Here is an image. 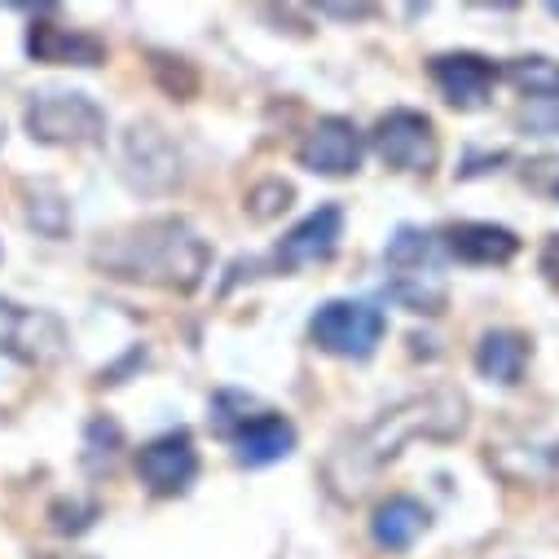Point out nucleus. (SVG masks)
I'll return each instance as SVG.
<instances>
[{"label": "nucleus", "instance_id": "nucleus-15", "mask_svg": "<svg viewBox=\"0 0 559 559\" xmlns=\"http://www.w3.org/2000/svg\"><path fill=\"white\" fill-rule=\"evenodd\" d=\"M428 524H432V511L418 502L414 493H392V498H383L374 507L370 537H374L379 550H409L418 537L428 533Z\"/></svg>", "mask_w": 559, "mask_h": 559}, {"label": "nucleus", "instance_id": "nucleus-20", "mask_svg": "<svg viewBox=\"0 0 559 559\" xmlns=\"http://www.w3.org/2000/svg\"><path fill=\"white\" fill-rule=\"evenodd\" d=\"M119 450H123V428L115 424L110 414H93L88 428H84V472L88 476H102L119 463Z\"/></svg>", "mask_w": 559, "mask_h": 559}, {"label": "nucleus", "instance_id": "nucleus-12", "mask_svg": "<svg viewBox=\"0 0 559 559\" xmlns=\"http://www.w3.org/2000/svg\"><path fill=\"white\" fill-rule=\"evenodd\" d=\"M229 445H234L238 467H273L296 450V424L273 409H255L247 424L229 432Z\"/></svg>", "mask_w": 559, "mask_h": 559}, {"label": "nucleus", "instance_id": "nucleus-5", "mask_svg": "<svg viewBox=\"0 0 559 559\" xmlns=\"http://www.w3.org/2000/svg\"><path fill=\"white\" fill-rule=\"evenodd\" d=\"M370 146L396 173H432L437 159H441L437 123L424 110H409V106H396V110L379 115V123L370 132Z\"/></svg>", "mask_w": 559, "mask_h": 559}, {"label": "nucleus", "instance_id": "nucleus-4", "mask_svg": "<svg viewBox=\"0 0 559 559\" xmlns=\"http://www.w3.org/2000/svg\"><path fill=\"white\" fill-rule=\"evenodd\" d=\"M388 335V318L370 300H326L309 318V340L340 361H370Z\"/></svg>", "mask_w": 559, "mask_h": 559}, {"label": "nucleus", "instance_id": "nucleus-2", "mask_svg": "<svg viewBox=\"0 0 559 559\" xmlns=\"http://www.w3.org/2000/svg\"><path fill=\"white\" fill-rule=\"evenodd\" d=\"M93 264L106 269L110 277H123V283L194 292L203 283V273L212 269V247L190 221L155 216L102 238L93 247Z\"/></svg>", "mask_w": 559, "mask_h": 559}, {"label": "nucleus", "instance_id": "nucleus-24", "mask_svg": "<svg viewBox=\"0 0 559 559\" xmlns=\"http://www.w3.org/2000/svg\"><path fill=\"white\" fill-rule=\"evenodd\" d=\"M102 515V507L97 502H80V498H58L53 507H49V520H53V528L58 533H84V528H93V520Z\"/></svg>", "mask_w": 559, "mask_h": 559}, {"label": "nucleus", "instance_id": "nucleus-27", "mask_svg": "<svg viewBox=\"0 0 559 559\" xmlns=\"http://www.w3.org/2000/svg\"><path fill=\"white\" fill-rule=\"evenodd\" d=\"M40 559H88V555H40Z\"/></svg>", "mask_w": 559, "mask_h": 559}, {"label": "nucleus", "instance_id": "nucleus-18", "mask_svg": "<svg viewBox=\"0 0 559 559\" xmlns=\"http://www.w3.org/2000/svg\"><path fill=\"white\" fill-rule=\"evenodd\" d=\"M507 84L520 88L524 97H537V102H559V62L546 58V53H520L502 67Z\"/></svg>", "mask_w": 559, "mask_h": 559}, {"label": "nucleus", "instance_id": "nucleus-26", "mask_svg": "<svg viewBox=\"0 0 559 559\" xmlns=\"http://www.w3.org/2000/svg\"><path fill=\"white\" fill-rule=\"evenodd\" d=\"M537 264H542V273H546V283L559 292V234H550V238H546V247H542V260H537Z\"/></svg>", "mask_w": 559, "mask_h": 559}, {"label": "nucleus", "instance_id": "nucleus-14", "mask_svg": "<svg viewBox=\"0 0 559 559\" xmlns=\"http://www.w3.org/2000/svg\"><path fill=\"white\" fill-rule=\"evenodd\" d=\"M445 251L463 264H507L520 255V238L507 229V225H493V221H463V225H450L441 234Z\"/></svg>", "mask_w": 559, "mask_h": 559}, {"label": "nucleus", "instance_id": "nucleus-13", "mask_svg": "<svg viewBox=\"0 0 559 559\" xmlns=\"http://www.w3.org/2000/svg\"><path fill=\"white\" fill-rule=\"evenodd\" d=\"M27 58L49 62V67H102L106 62V40L84 32V27L32 23L27 27Z\"/></svg>", "mask_w": 559, "mask_h": 559}, {"label": "nucleus", "instance_id": "nucleus-23", "mask_svg": "<svg viewBox=\"0 0 559 559\" xmlns=\"http://www.w3.org/2000/svg\"><path fill=\"white\" fill-rule=\"evenodd\" d=\"M292 199H296L292 181L269 177V181H260V186L247 194V212H251V221H273V216H283V212L292 207Z\"/></svg>", "mask_w": 559, "mask_h": 559}, {"label": "nucleus", "instance_id": "nucleus-25", "mask_svg": "<svg viewBox=\"0 0 559 559\" xmlns=\"http://www.w3.org/2000/svg\"><path fill=\"white\" fill-rule=\"evenodd\" d=\"M520 128L542 132V136H559V102H542V106L520 110Z\"/></svg>", "mask_w": 559, "mask_h": 559}, {"label": "nucleus", "instance_id": "nucleus-1", "mask_svg": "<svg viewBox=\"0 0 559 559\" xmlns=\"http://www.w3.org/2000/svg\"><path fill=\"white\" fill-rule=\"evenodd\" d=\"M467 418L472 405L459 388L437 383L428 392H414L388 405L383 414H374L366 428H357L331 450V459L322 463V485L331 489V498L357 502L361 493L374 489L379 472L401 459L405 441H454L467 432Z\"/></svg>", "mask_w": 559, "mask_h": 559}, {"label": "nucleus", "instance_id": "nucleus-11", "mask_svg": "<svg viewBox=\"0 0 559 559\" xmlns=\"http://www.w3.org/2000/svg\"><path fill=\"white\" fill-rule=\"evenodd\" d=\"M428 75H432V84L441 88V97H445L454 110H485L502 71H498L485 53L459 49V53H437V58L428 62Z\"/></svg>", "mask_w": 559, "mask_h": 559}, {"label": "nucleus", "instance_id": "nucleus-22", "mask_svg": "<svg viewBox=\"0 0 559 559\" xmlns=\"http://www.w3.org/2000/svg\"><path fill=\"white\" fill-rule=\"evenodd\" d=\"M255 409H260V405H255V396L225 388V392H216V396H212V428L229 441V432H234L238 424H247V418H251Z\"/></svg>", "mask_w": 559, "mask_h": 559}, {"label": "nucleus", "instance_id": "nucleus-6", "mask_svg": "<svg viewBox=\"0 0 559 559\" xmlns=\"http://www.w3.org/2000/svg\"><path fill=\"white\" fill-rule=\"evenodd\" d=\"M67 326L45 313V309H27L14 300H0V353L14 357L19 366L32 370H49L67 357Z\"/></svg>", "mask_w": 559, "mask_h": 559}, {"label": "nucleus", "instance_id": "nucleus-21", "mask_svg": "<svg viewBox=\"0 0 559 559\" xmlns=\"http://www.w3.org/2000/svg\"><path fill=\"white\" fill-rule=\"evenodd\" d=\"M388 296L405 305L409 313H441L445 309V283L441 273H401L388 283Z\"/></svg>", "mask_w": 559, "mask_h": 559}, {"label": "nucleus", "instance_id": "nucleus-28", "mask_svg": "<svg viewBox=\"0 0 559 559\" xmlns=\"http://www.w3.org/2000/svg\"><path fill=\"white\" fill-rule=\"evenodd\" d=\"M550 14H559V5H550Z\"/></svg>", "mask_w": 559, "mask_h": 559}, {"label": "nucleus", "instance_id": "nucleus-17", "mask_svg": "<svg viewBox=\"0 0 559 559\" xmlns=\"http://www.w3.org/2000/svg\"><path fill=\"white\" fill-rule=\"evenodd\" d=\"M383 264L392 269V277H401V273H437V264H441V238L428 234V229L401 225L388 238V247H383Z\"/></svg>", "mask_w": 559, "mask_h": 559}, {"label": "nucleus", "instance_id": "nucleus-16", "mask_svg": "<svg viewBox=\"0 0 559 559\" xmlns=\"http://www.w3.org/2000/svg\"><path fill=\"white\" fill-rule=\"evenodd\" d=\"M528 357H533V344L520 331H485L476 344V370L502 388H515L524 379Z\"/></svg>", "mask_w": 559, "mask_h": 559}, {"label": "nucleus", "instance_id": "nucleus-7", "mask_svg": "<svg viewBox=\"0 0 559 559\" xmlns=\"http://www.w3.org/2000/svg\"><path fill=\"white\" fill-rule=\"evenodd\" d=\"M123 177L142 194H168L181 186V151L155 123H132L123 132Z\"/></svg>", "mask_w": 559, "mask_h": 559}, {"label": "nucleus", "instance_id": "nucleus-10", "mask_svg": "<svg viewBox=\"0 0 559 559\" xmlns=\"http://www.w3.org/2000/svg\"><path fill=\"white\" fill-rule=\"evenodd\" d=\"M344 238V207L326 203L318 212H309L300 225H292L283 234V242L273 247V269L277 273H300L309 264H326L340 251Z\"/></svg>", "mask_w": 559, "mask_h": 559}, {"label": "nucleus", "instance_id": "nucleus-3", "mask_svg": "<svg viewBox=\"0 0 559 559\" xmlns=\"http://www.w3.org/2000/svg\"><path fill=\"white\" fill-rule=\"evenodd\" d=\"M23 123L32 132V142L40 146H97L106 142V110L80 93V88H49L36 93L23 110Z\"/></svg>", "mask_w": 559, "mask_h": 559}, {"label": "nucleus", "instance_id": "nucleus-8", "mask_svg": "<svg viewBox=\"0 0 559 559\" xmlns=\"http://www.w3.org/2000/svg\"><path fill=\"white\" fill-rule=\"evenodd\" d=\"M136 476L155 498H181L199 480V450L186 428H173L136 450Z\"/></svg>", "mask_w": 559, "mask_h": 559}, {"label": "nucleus", "instance_id": "nucleus-9", "mask_svg": "<svg viewBox=\"0 0 559 559\" xmlns=\"http://www.w3.org/2000/svg\"><path fill=\"white\" fill-rule=\"evenodd\" d=\"M361 155H366V142H361L357 123L344 119V115L318 119V123L305 132L300 151H296L300 168H309V173H318V177H331V181L353 177V173L361 168Z\"/></svg>", "mask_w": 559, "mask_h": 559}, {"label": "nucleus", "instance_id": "nucleus-19", "mask_svg": "<svg viewBox=\"0 0 559 559\" xmlns=\"http://www.w3.org/2000/svg\"><path fill=\"white\" fill-rule=\"evenodd\" d=\"M23 194H27V225L40 229L45 238H67V229H71V203H67V194L58 186H49V181L27 186Z\"/></svg>", "mask_w": 559, "mask_h": 559}]
</instances>
